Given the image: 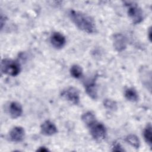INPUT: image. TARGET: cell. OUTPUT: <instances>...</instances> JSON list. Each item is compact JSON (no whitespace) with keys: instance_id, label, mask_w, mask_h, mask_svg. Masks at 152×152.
<instances>
[{"instance_id":"cell-1","label":"cell","mask_w":152,"mask_h":152,"mask_svg":"<svg viewBox=\"0 0 152 152\" xmlns=\"http://www.w3.org/2000/svg\"><path fill=\"white\" fill-rule=\"evenodd\" d=\"M68 15L72 23L81 30L87 33L96 32L94 20L88 15L79 11L71 10Z\"/></svg>"},{"instance_id":"cell-2","label":"cell","mask_w":152,"mask_h":152,"mask_svg":"<svg viewBox=\"0 0 152 152\" xmlns=\"http://www.w3.org/2000/svg\"><path fill=\"white\" fill-rule=\"evenodd\" d=\"M93 138L97 141H102L106 137V131L104 125L96 120L88 126Z\"/></svg>"},{"instance_id":"cell-3","label":"cell","mask_w":152,"mask_h":152,"mask_svg":"<svg viewBox=\"0 0 152 152\" xmlns=\"http://www.w3.org/2000/svg\"><path fill=\"white\" fill-rule=\"evenodd\" d=\"M1 71L11 76H16L20 72V65L15 61L4 59L1 62Z\"/></svg>"},{"instance_id":"cell-4","label":"cell","mask_w":152,"mask_h":152,"mask_svg":"<svg viewBox=\"0 0 152 152\" xmlns=\"http://www.w3.org/2000/svg\"><path fill=\"white\" fill-rule=\"evenodd\" d=\"M128 7V14L132 23L135 24L140 23L144 18L143 11L141 8L134 3H128L126 5Z\"/></svg>"},{"instance_id":"cell-5","label":"cell","mask_w":152,"mask_h":152,"mask_svg":"<svg viewBox=\"0 0 152 152\" xmlns=\"http://www.w3.org/2000/svg\"><path fill=\"white\" fill-rule=\"evenodd\" d=\"M61 95L62 97L74 104H78L80 103V98L79 91L74 87L65 88L62 91Z\"/></svg>"},{"instance_id":"cell-6","label":"cell","mask_w":152,"mask_h":152,"mask_svg":"<svg viewBox=\"0 0 152 152\" xmlns=\"http://www.w3.org/2000/svg\"><path fill=\"white\" fill-rule=\"evenodd\" d=\"M50 41L51 45L55 49H59L62 48L66 43L65 36L59 32H53L50 36Z\"/></svg>"},{"instance_id":"cell-7","label":"cell","mask_w":152,"mask_h":152,"mask_svg":"<svg viewBox=\"0 0 152 152\" xmlns=\"http://www.w3.org/2000/svg\"><path fill=\"white\" fill-rule=\"evenodd\" d=\"M41 133L46 136H52L57 133L58 129L56 125L50 121L46 120L40 126Z\"/></svg>"},{"instance_id":"cell-8","label":"cell","mask_w":152,"mask_h":152,"mask_svg":"<svg viewBox=\"0 0 152 152\" xmlns=\"http://www.w3.org/2000/svg\"><path fill=\"white\" fill-rule=\"evenodd\" d=\"M24 137L25 131L21 126H15L10 132V138L13 142H21L24 140Z\"/></svg>"},{"instance_id":"cell-9","label":"cell","mask_w":152,"mask_h":152,"mask_svg":"<svg viewBox=\"0 0 152 152\" xmlns=\"http://www.w3.org/2000/svg\"><path fill=\"white\" fill-rule=\"evenodd\" d=\"M127 45L126 38L122 34H116L113 36V46L115 49L118 51L121 52L124 50Z\"/></svg>"},{"instance_id":"cell-10","label":"cell","mask_w":152,"mask_h":152,"mask_svg":"<svg viewBox=\"0 0 152 152\" xmlns=\"http://www.w3.org/2000/svg\"><path fill=\"white\" fill-rule=\"evenodd\" d=\"M9 113L11 117L16 119L20 117L23 113V108L21 104L17 102H12L9 107Z\"/></svg>"},{"instance_id":"cell-11","label":"cell","mask_w":152,"mask_h":152,"mask_svg":"<svg viewBox=\"0 0 152 152\" xmlns=\"http://www.w3.org/2000/svg\"><path fill=\"white\" fill-rule=\"evenodd\" d=\"M86 91L87 94L93 100H96L97 98V90L96 83L94 80L91 81L86 84L85 85Z\"/></svg>"},{"instance_id":"cell-12","label":"cell","mask_w":152,"mask_h":152,"mask_svg":"<svg viewBox=\"0 0 152 152\" xmlns=\"http://www.w3.org/2000/svg\"><path fill=\"white\" fill-rule=\"evenodd\" d=\"M125 98L132 102H137L138 99V95L135 88L132 87L127 88L125 90Z\"/></svg>"},{"instance_id":"cell-13","label":"cell","mask_w":152,"mask_h":152,"mask_svg":"<svg viewBox=\"0 0 152 152\" xmlns=\"http://www.w3.org/2000/svg\"><path fill=\"white\" fill-rule=\"evenodd\" d=\"M151 125L150 123H148L143 131V136L145 141L146 143L151 147L152 145V131H151Z\"/></svg>"},{"instance_id":"cell-14","label":"cell","mask_w":152,"mask_h":152,"mask_svg":"<svg viewBox=\"0 0 152 152\" xmlns=\"http://www.w3.org/2000/svg\"><path fill=\"white\" fill-rule=\"evenodd\" d=\"M125 141L130 144L131 146L135 148H138L140 147V142L138 138L134 135V134H129L127 135L125 138Z\"/></svg>"},{"instance_id":"cell-15","label":"cell","mask_w":152,"mask_h":152,"mask_svg":"<svg viewBox=\"0 0 152 152\" xmlns=\"http://www.w3.org/2000/svg\"><path fill=\"white\" fill-rule=\"evenodd\" d=\"M70 74L72 77L80 78L83 75V69L80 65L74 64L70 68Z\"/></svg>"},{"instance_id":"cell-16","label":"cell","mask_w":152,"mask_h":152,"mask_svg":"<svg viewBox=\"0 0 152 152\" xmlns=\"http://www.w3.org/2000/svg\"><path fill=\"white\" fill-rule=\"evenodd\" d=\"M81 119L87 126L96 120L95 116L91 112H87L84 113L81 116Z\"/></svg>"},{"instance_id":"cell-17","label":"cell","mask_w":152,"mask_h":152,"mask_svg":"<svg viewBox=\"0 0 152 152\" xmlns=\"http://www.w3.org/2000/svg\"><path fill=\"white\" fill-rule=\"evenodd\" d=\"M103 104H104V106L109 110H115L117 109L116 103L111 99H105L103 102Z\"/></svg>"},{"instance_id":"cell-18","label":"cell","mask_w":152,"mask_h":152,"mask_svg":"<svg viewBox=\"0 0 152 152\" xmlns=\"http://www.w3.org/2000/svg\"><path fill=\"white\" fill-rule=\"evenodd\" d=\"M112 151H124L125 150L122 148L121 144L118 142H114L112 146Z\"/></svg>"},{"instance_id":"cell-19","label":"cell","mask_w":152,"mask_h":152,"mask_svg":"<svg viewBox=\"0 0 152 152\" xmlns=\"http://www.w3.org/2000/svg\"><path fill=\"white\" fill-rule=\"evenodd\" d=\"M37 151H49L48 148H46L45 147H40L37 150Z\"/></svg>"},{"instance_id":"cell-20","label":"cell","mask_w":152,"mask_h":152,"mask_svg":"<svg viewBox=\"0 0 152 152\" xmlns=\"http://www.w3.org/2000/svg\"><path fill=\"white\" fill-rule=\"evenodd\" d=\"M148 37L150 41L151 42V27L149 28L148 31Z\"/></svg>"}]
</instances>
